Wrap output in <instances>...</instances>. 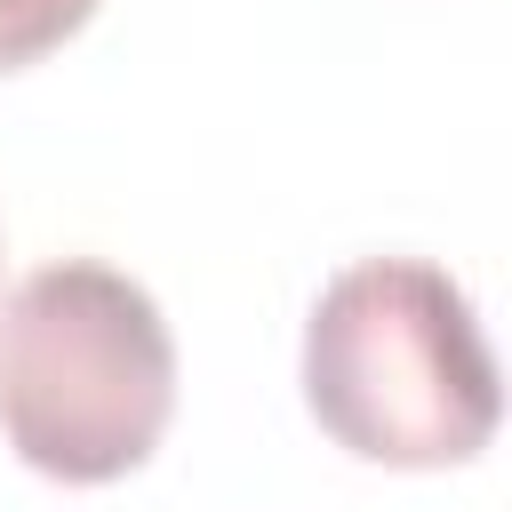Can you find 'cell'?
I'll list each match as a JSON object with an SVG mask.
<instances>
[{
  "instance_id": "obj_1",
  "label": "cell",
  "mask_w": 512,
  "mask_h": 512,
  "mask_svg": "<svg viewBox=\"0 0 512 512\" xmlns=\"http://www.w3.org/2000/svg\"><path fill=\"white\" fill-rule=\"evenodd\" d=\"M304 408L360 464H472L504 416L472 296L424 256L344 264L304 320Z\"/></svg>"
},
{
  "instance_id": "obj_2",
  "label": "cell",
  "mask_w": 512,
  "mask_h": 512,
  "mask_svg": "<svg viewBox=\"0 0 512 512\" xmlns=\"http://www.w3.org/2000/svg\"><path fill=\"white\" fill-rule=\"evenodd\" d=\"M176 416V336L144 280L64 256L0 304V432L64 488L128 480Z\"/></svg>"
},
{
  "instance_id": "obj_3",
  "label": "cell",
  "mask_w": 512,
  "mask_h": 512,
  "mask_svg": "<svg viewBox=\"0 0 512 512\" xmlns=\"http://www.w3.org/2000/svg\"><path fill=\"white\" fill-rule=\"evenodd\" d=\"M88 16H96V0H0V72L40 64V56L64 48Z\"/></svg>"
}]
</instances>
